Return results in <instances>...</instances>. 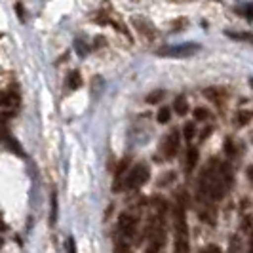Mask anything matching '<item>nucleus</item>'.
Wrapping results in <instances>:
<instances>
[{
    "instance_id": "obj_1",
    "label": "nucleus",
    "mask_w": 253,
    "mask_h": 253,
    "mask_svg": "<svg viewBox=\"0 0 253 253\" xmlns=\"http://www.w3.org/2000/svg\"><path fill=\"white\" fill-rule=\"evenodd\" d=\"M189 225L185 213V200L177 198L175 206V253H189Z\"/></svg>"
},
{
    "instance_id": "obj_2",
    "label": "nucleus",
    "mask_w": 253,
    "mask_h": 253,
    "mask_svg": "<svg viewBox=\"0 0 253 253\" xmlns=\"http://www.w3.org/2000/svg\"><path fill=\"white\" fill-rule=\"evenodd\" d=\"M196 51H200V44L196 42H183V44H169V46H162L156 51L160 57H171V59H183V57H190Z\"/></svg>"
},
{
    "instance_id": "obj_3",
    "label": "nucleus",
    "mask_w": 253,
    "mask_h": 253,
    "mask_svg": "<svg viewBox=\"0 0 253 253\" xmlns=\"http://www.w3.org/2000/svg\"><path fill=\"white\" fill-rule=\"evenodd\" d=\"M151 179V169H149V166L147 164H137V166H133L131 169H129V173L126 175V187L127 190H137L141 189L147 181Z\"/></svg>"
},
{
    "instance_id": "obj_4",
    "label": "nucleus",
    "mask_w": 253,
    "mask_h": 253,
    "mask_svg": "<svg viewBox=\"0 0 253 253\" xmlns=\"http://www.w3.org/2000/svg\"><path fill=\"white\" fill-rule=\"evenodd\" d=\"M0 143H2V145H6V149H10L13 154H17V156H25L23 147L19 145V141L13 137L12 131L8 129V126H6L4 122H0Z\"/></svg>"
},
{
    "instance_id": "obj_5",
    "label": "nucleus",
    "mask_w": 253,
    "mask_h": 253,
    "mask_svg": "<svg viewBox=\"0 0 253 253\" xmlns=\"http://www.w3.org/2000/svg\"><path fill=\"white\" fill-rule=\"evenodd\" d=\"M118 228H120V234L124 238H133L135 232H137V217L131 215V213H122L118 217Z\"/></svg>"
},
{
    "instance_id": "obj_6",
    "label": "nucleus",
    "mask_w": 253,
    "mask_h": 253,
    "mask_svg": "<svg viewBox=\"0 0 253 253\" xmlns=\"http://www.w3.org/2000/svg\"><path fill=\"white\" fill-rule=\"evenodd\" d=\"M179 151V131L177 129H171L168 135H166L164 143H162V152H164V158H173Z\"/></svg>"
},
{
    "instance_id": "obj_7",
    "label": "nucleus",
    "mask_w": 253,
    "mask_h": 253,
    "mask_svg": "<svg viewBox=\"0 0 253 253\" xmlns=\"http://www.w3.org/2000/svg\"><path fill=\"white\" fill-rule=\"evenodd\" d=\"M131 25L135 27V31L139 33L143 38H147V40H154L156 38V29L152 27L151 21H147L145 17H131Z\"/></svg>"
},
{
    "instance_id": "obj_8",
    "label": "nucleus",
    "mask_w": 253,
    "mask_h": 253,
    "mask_svg": "<svg viewBox=\"0 0 253 253\" xmlns=\"http://www.w3.org/2000/svg\"><path fill=\"white\" fill-rule=\"evenodd\" d=\"M19 97L13 91H0V105L2 107H17Z\"/></svg>"
},
{
    "instance_id": "obj_9",
    "label": "nucleus",
    "mask_w": 253,
    "mask_h": 253,
    "mask_svg": "<svg viewBox=\"0 0 253 253\" xmlns=\"http://www.w3.org/2000/svg\"><path fill=\"white\" fill-rule=\"evenodd\" d=\"M173 109H175V113L179 116H185V114L189 113V103H187V97L185 95H177L175 97V101H173Z\"/></svg>"
},
{
    "instance_id": "obj_10",
    "label": "nucleus",
    "mask_w": 253,
    "mask_h": 253,
    "mask_svg": "<svg viewBox=\"0 0 253 253\" xmlns=\"http://www.w3.org/2000/svg\"><path fill=\"white\" fill-rule=\"evenodd\" d=\"M198 164V149L196 147H190L189 151H187V171H192L194 168Z\"/></svg>"
},
{
    "instance_id": "obj_11",
    "label": "nucleus",
    "mask_w": 253,
    "mask_h": 253,
    "mask_svg": "<svg viewBox=\"0 0 253 253\" xmlns=\"http://www.w3.org/2000/svg\"><path fill=\"white\" fill-rule=\"evenodd\" d=\"M57 223V192H51V206H50V225Z\"/></svg>"
},
{
    "instance_id": "obj_12",
    "label": "nucleus",
    "mask_w": 253,
    "mask_h": 253,
    "mask_svg": "<svg viewBox=\"0 0 253 253\" xmlns=\"http://www.w3.org/2000/svg\"><path fill=\"white\" fill-rule=\"evenodd\" d=\"M67 86L71 89H76L82 86V76H80L78 71H73V73H71V76L67 78Z\"/></svg>"
},
{
    "instance_id": "obj_13",
    "label": "nucleus",
    "mask_w": 253,
    "mask_h": 253,
    "mask_svg": "<svg viewBox=\"0 0 253 253\" xmlns=\"http://www.w3.org/2000/svg\"><path fill=\"white\" fill-rule=\"evenodd\" d=\"M169 116H171V111L168 109V107H162L158 114H156V118H158V122L160 124H166V122H169Z\"/></svg>"
},
{
    "instance_id": "obj_14",
    "label": "nucleus",
    "mask_w": 253,
    "mask_h": 253,
    "mask_svg": "<svg viewBox=\"0 0 253 253\" xmlns=\"http://www.w3.org/2000/svg\"><path fill=\"white\" fill-rule=\"evenodd\" d=\"M162 97H164V91L162 89H156V91H152L151 95H147V103H158Z\"/></svg>"
},
{
    "instance_id": "obj_15",
    "label": "nucleus",
    "mask_w": 253,
    "mask_h": 253,
    "mask_svg": "<svg viewBox=\"0 0 253 253\" xmlns=\"http://www.w3.org/2000/svg\"><path fill=\"white\" fill-rule=\"evenodd\" d=\"M114 253H131L129 252V246L124 240H118L114 246Z\"/></svg>"
},
{
    "instance_id": "obj_16",
    "label": "nucleus",
    "mask_w": 253,
    "mask_h": 253,
    "mask_svg": "<svg viewBox=\"0 0 253 253\" xmlns=\"http://www.w3.org/2000/svg\"><path fill=\"white\" fill-rule=\"evenodd\" d=\"M194 118H196V120H208V118H210V113H208L206 109H202V107H198V109H194Z\"/></svg>"
},
{
    "instance_id": "obj_17",
    "label": "nucleus",
    "mask_w": 253,
    "mask_h": 253,
    "mask_svg": "<svg viewBox=\"0 0 253 253\" xmlns=\"http://www.w3.org/2000/svg\"><path fill=\"white\" fill-rule=\"evenodd\" d=\"M194 131H196V129H194V124H192V122H189V124L185 126V139L192 141V137H194Z\"/></svg>"
},
{
    "instance_id": "obj_18",
    "label": "nucleus",
    "mask_w": 253,
    "mask_h": 253,
    "mask_svg": "<svg viewBox=\"0 0 253 253\" xmlns=\"http://www.w3.org/2000/svg\"><path fill=\"white\" fill-rule=\"evenodd\" d=\"M65 250H67V253H76V244H75V238H73V236L67 240V246H65Z\"/></svg>"
},
{
    "instance_id": "obj_19",
    "label": "nucleus",
    "mask_w": 253,
    "mask_h": 253,
    "mask_svg": "<svg viewBox=\"0 0 253 253\" xmlns=\"http://www.w3.org/2000/svg\"><path fill=\"white\" fill-rule=\"evenodd\" d=\"M250 118V114L248 113H242L240 116H236V120H240V124H246V120Z\"/></svg>"
},
{
    "instance_id": "obj_20",
    "label": "nucleus",
    "mask_w": 253,
    "mask_h": 253,
    "mask_svg": "<svg viewBox=\"0 0 253 253\" xmlns=\"http://www.w3.org/2000/svg\"><path fill=\"white\" fill-rule=\"evenodd\" d=\"M15 10H17V13H19V19L23 21V19H25V17H23V6H21V4H15Z\"/></svg>"
},
{
    "instance_id": "obj_21",
    "label": "nucleus",
    "mask_w": 253,
    "mask_h": 253,
    "mask_svg": "<svg viewBox=\"0 0 253 253\" xmlns=\"http://www.w3.org/2000/svg\"><path fill=\"white\" fill-rule=\"evenodd\" d=\"M246 10H248V19H253V6L252 4H248V6H246Z\"/></svg>"
},
{
    "instance_id": "obj_22",
    "label": "nucleus",
    "mask_w": 253,
    "mask_h": 253,
    "mask_svg": "<svg viewBox=\"0 0 253 253\" xmlns=\"http://www.w3.org/2000/svg\"><path fill=\"white\" fill-rule=\"evenodd\" d=\"M248 179L252 181V185H253V164L250 166V168H248Z\"/></svg>"
},
{
    "instance_id": "obj_23",
    "label": "nucleus",
    "mask_w": 253,
    "mask_h": 253,
    "mask_svg": "<svg viewBox=\"0 0 253 253\" xmlns=\"http://www.w3.org/2000/svg\"><path fill=\"white\" fill-rule=\"evenodd\" d=\"M208 253H221V252H219V248H215V246H210V248H208Z\"/></svg>"
},
{
    "instance_id": "obj_24",
    "label": "nucleus",
    "mask_w": 253,
    "mask_h": 253,
    "mask_svg": "<svg viewBox=\"0 0 253 253\" xmlns=\"http://www.w3.org/2000/svg\"><path fill=\"white\" fill-rule=\"evenodd\" d=\"M6 225H4V221H2V219H0V232H4V230H6Z\"/></svg>"
},
{
    "instance_id": "obj_25",
    "label": "nucleus",
    "mask_w": 253,
    "mask_h": 253,
    "mask_svg": "<svg viewBox=\"0 0 253 253\" xmlns=\"http://www.w3.org/2000/svg\"><path fill=\"white\" fill-rule=\"evenodd\" d=\"M250 253H253V236H252V240H250Z\"/></svg>"
},
{
    "instance_id": "obj_26",
    "label": "nucleus",
    "mask_w": 253,
    "mask_h": 253,
    "mask_svg": "<svg viewBox=\"0 0 253 253\" xmlns=\"http://www.w3.org/2000/svg\"><path fill=\"white\" fill-rule=\"evenodd\" d=\"M2 244H4V240H2V238H0V246H2Z\"/></svg>"
}]
</instances>
